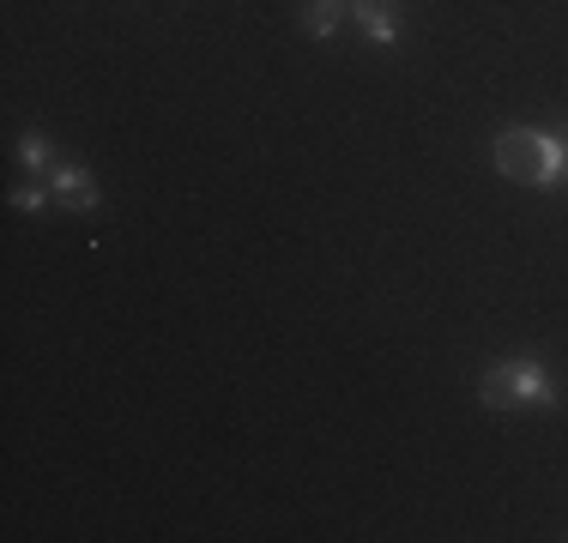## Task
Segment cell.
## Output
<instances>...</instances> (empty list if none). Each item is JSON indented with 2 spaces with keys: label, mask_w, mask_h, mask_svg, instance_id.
Wrapping results in <instances>:
<instances>
[{
  "label": "cell",
  "mask_w": 568,
  "mask_h": 543,
  "mask_svg": "<svg viewBox=\"0 0 568 543\" xmlns=\"http://www.w3.org/2000/svg\"><path fill=\"white\" fill-rule=\"evenodd\" d=\"M484 404L490 411H520V404H557V380H550L538 362H496L484 375Z\"/></svg>",
  "instance_id": "obj_2"
},
{
  "label": "cell",
  "mask_w": 568,
  "mask_h": 543,
  "mask_svg": "<svg viewBox=\"0 0 568 543\" xmlns=\"http://www.w3.org/2000/svg\"><path fill=\"white\" fill-rule=\"evenodd\" d=\"M345 12H351V0H303V31L308 37H333Z\"/></svg>",
  "instance_id": "obj_5"
},
{
  "label": "cell",
  "mask_w": 568,
  "mask_h": 543,
  "mask_svg": "<svg viewBox=\"0 0 568 543\" xmlns=\"http://www.w3.org/2000/svg\"><path fill=\"white\" fill-rule=\"evenodd\" d=\"M562 163H568V145L545 127H503L496 133V170L508 182H526V187H557L562 182Z\"/></svg>",
  "instance_id": "obj_1"
},
{
  "label": "cell",
  "mask_w": 568,
  "mask_h": 543,
  "mask_svg": "<svg viewBox=\"0 0 568 543\" xmlns=\"http://www.w3.org/2000/svg\"><path fill=\"white\" fill-rule=\"evenodd\" d=\"M49 194H55V187H12V206H19V212H43Z\"/></svg>",
  "instance_id": "obj_7"
},
{
  "label": "cell",
  "mask_w": 568,
  "mask_h": 543,
  "mask_svg": "<svg viewBox=\"0 0 568 543\" xmlns=\"http://www.w3.org/2000/svg\"><path fill=\"white\" fill-rule=\"evenodd\" d=\"M49 187H55V199L67 212H98V182H91V170H79V163H61Z\"/></svg>",
  "instance_id": "obj_4"
},
{
  "label": "cell",
  "mask_w": 568,
  "mask_h": 543,
  "mask_svg": "<svg viewBox=\"0 0 568 543\" xmlns=\"http://www.w3.org/2000/svg\"><path fill=\"white\" fill-rule=\"evenodd\" d=\"M19 157L31 163V170H43V163H49V140H43V133H24V140H19Z\"/></svg>",
  "instance_id": "obj_6"
},
{
  "label": "cell",
  "mask_w": 568,
  "mask_h": 543,
  "mask_svg": "<svg viewBox=\"0 0 568 543\" xmlns=\"http://www.w3.org/2000/svg\"><path fill=\"white\" fill-rule=\"evenodd\" d=\"M351 12H357L363 37H369L375 49H394V43H399V19H394V0H351Z\"/></svg>",
  "instance_id": "obj_3"
}]
</instances>
